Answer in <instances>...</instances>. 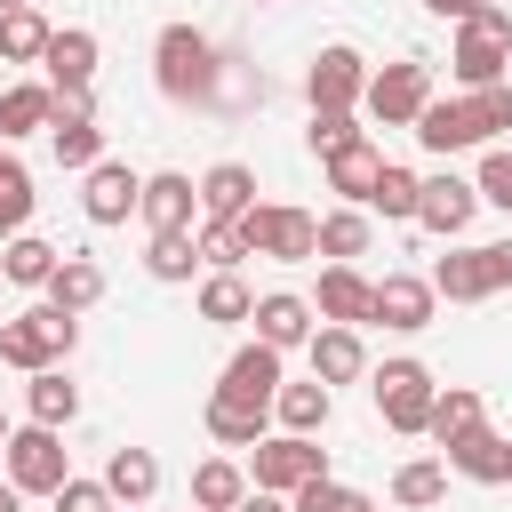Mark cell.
<instances>
[{"instance_id":"d4e9b609","label":"cell","mask_w":512,"mask_h":512,"mask_svg":"<svg viewBox=\"0 0 512 512\" xmlns=\"http://www.w3.org/2000/svg\"><path fill=\"white\" fill-rule=\"evenodd\" d=\"M240 504H248V472L232 456H208L192 472V512H240Z\"/></svg>"},{"instance_id":"4fadbf2b","label":"cell","mask_w":512,"mask_h":512,"mask_svg":"<svg viewBox=\"0 0 512 512\" xmlns=\"http://www.w3.org/2000/svg\"><path fill=\"white\" fill-rule=\"evenodd\" d=\"M368 320H384V328H400V336L432 328V280H416V272H384V280H376Z\"/></svg>"},{"instance_id":"7c38bea8","label":"cell","mask_w":512,"mask_h":512,"mask_svg":"<svg viewBox=\"0 0 512 512\" xmlns=\"http://www.w3.org/2000/svg\"><path fill=\"white\" fill-rule=\"evenodd\" d=\"M408 136H416L424 152H440V160H448V152H464V144H488V136H480L472 96H432V104H424V120H416Z\"/></svg>"},{"instance_id":"e0dca14e","label":"cell","mask_w":512,"mask_h":512,"mask_svg":"<svg viewBox=\"0 0 512 512\" xmlns=\"http://www.w3.org/2000/svg\"><path fill=\"white\" fill-rule=\"evenodd\" d=\"M256 344H272V352H296V344H312V304L304 296H288V288H272V296H256Z\"/></svg>"},{"instance_id":"603a6c76","label":"cell","mask_w":512,"mask_h":512,"mask_svg":"<svg viewBox=\"0 0 512 512\" xmlns=\"http://www.w3.org/2000/svg\"><path fill=\"white\" fill-rule=\"evenodd\" d=\"M312 376L320 384H352L360 368H368V344H360V328H312Z\"/></svg>"},{"instance_id":"11a10c76","label":"cell","mask_w":512,"mask_h":512,"mask_svg":"<svg viewBox=\"0 0 512 512\" xmlns=\"http://www.w3.org/2000/svg\"><path fill=\"white\" fill-rule=\"evenodd\" d=\"M0 280H8V264H0Z\"/></svg>"},{"instance_id":"277c9868","label":"cell","mask_w":512,"mask_h":512,"mask_svg":"<svg viewBox=\"0 0 512 512\" xmlns=\"http://www.w3.org/2000/svg\"><path fill=\"white\" fill-rule=\"evenodd\" d=\"M240 240H248V256H272V264H304V256H320V216L256 200V208L240 216Z\"/></svg>"},{"instance_id":"cb8c5ba5","label":"cell","mask_w":512,"mask_h":512,"mask_svg":"<svg viewBox=\"0 0 512 512\" xmlns=\"http://www.w3.org/2000/svg\"><path fill=\"white\" fill-rule=\"evenodd\" d=\"M104 488H112V504H152L160 496V456L152 448H112V464H104Z\"/></svg>"},{"instance_id":"484cf974","label":"cell","mask_w":512,"mask_h":512,"mask_svg":"<svg viewBox=\"0 0 512 512\" xmlns=\"http://www.w3.org/2000/svg\"><path fill=\"white\" fill-rule=\"evenodd\" d=\"M48 120H56V88H40V80H24V88H0V144L32 136V128H48Z\"/></svg>"},{"instance_id":"1f68e13d","label":"cell","mask_w":512,"mask_h":512,"mask_svg":"<svg viewBox=\"0 0 512 512\" xmlns=\"http://www.w3.org/2000/svg\"><path fill=\"white\" fill-rule=\"evenodd\" d=\"M48 40H56V32H48L40 8H8V16H0V64H40Z\"/></svg>"},{"instance_id":"9c48e42d","label":"cell","mask_w":512,"mask_h":512,"mask_svg":"<svg viewBox=\"0 0 512 512\" xmlns=\"http://www.w3.org/2000/svg\"><path fill=\"white\" fill-rule=\"evenodd\" d=\"M48 144H56V168H96L104 160V128H96V104L88 96H56V120H48Z\"/></svg>"},{"instance_id":"3957f363","label":"cell","mask_w":512,"mask_h":512,"mask_svg":"<svg viewBox=\"0 0 512 512\" xmlns=\"http://www.w3.org/2000/svg\"><path fill=\"white\" fill-rule=\"evenodd\" d=\"M72 336H80V320H72V312L32 304V312L0 320V360H8V368H24V376H40V368H56V360L72 352Z\"/></svg>"},{"instance_id":"4dcf8cb0","label":"cell","mask_w":512,"mask_h":512,"mask_svg":"<svg viewBox=\"0 0 512 512\" xmlns=\"http://www.w3.org/2000/svg\"><path fill=\"white\" fill-rule=\"evenodd\" d=\"M448 464H456L464 480H488V488H496V480H512V440H496V432L480 424L464 448H448Z\"/></svg>"},{"instance_id":"ab89813d","label":"cell","mask_w":512,"mask_h":512,"mask_svg":"<svg viewBox=\"0 0 512 512\" xmlns=\"http://www.w3.org/2000/svg\"><path fill=\"white\" fill-rule=\"evenodd\" d=\"M24 216H32V168L16 152H0V224L24 232Z\"/></svg>"},{"instance_id":"7a4b0ae2","label":"cell","mask_w":512,"mask_h":512,"mask_svg":"<svg viewBox=\"0 0 512 512\" xmlns=\"http://www.w3.org/2000/svg\"><path fill=\"white\" fill-rule=\"evenodd\" d=\"M456 80L464 88H496L504 72H512V8H496V0H480L472 16H464V32H456Z\"/></svg>"},{"instance_id":"f907efd6","label":"cell","mask_w":512,"mask_h":512,"mask_svg":"<svg viewBox=\"0 0 512 512\" xmlns=\"http://www.w3.org/2000/svg\"><path fill=\"white\" fill-rule=\"evenodd\" d=\"M16 504H24V488H16V480H0V512H16Z\"/></svg>"},{"instance_id":"4316f807","label":"cell","mask_w":512,"mask_h":512,"mask_svg":"<svg viewBox=\"0 0 512 512\" xmlns=\"http://www.w3.org/2000/svg\"><path fill=\"white\" fill-rule=\"evenodd\" d=\"M96 296H104V264H96V256H64V264H56V280H48V304L80 320Z\"/></svg>"},{"instance_id":"74e56055","label":"cell","mask_w":512,"mask_h":512,"mask_svg":"<svg viewBox=\"0 0 512 512\" xmlns=\"http://www.w3.org/2000/svg\"><path fill=\"white\" fill-rule=\"evenodd\" d=\"M192 264H200V240L192 232H152V248H144V272L152 280H192Z\"/></svg>"},{"instance_id":"9a60e30c","label":"cell","mask_w":512,"mask_h":512,"mask_svg":"<svg viewBox=\"0 0 512 512\" xmlns=\"http://www.w3.org/2000/svg\"><path fill=\"white\" fill-rule=\"evenodd\" d=\"M472 208H480V184H464V176H424L416 224H424V232H440V240H456V232L472 224Z\"/></svg>"},{"instance_id":"e575fe53","label":"cell","mask_w":512,"mask_h":512,"mask_svg":"<svg viewBox=\"0 0 512 512\" xmlns=\"http://www.w3.org/2000/svg\"><path fill=\"white\" fill-rule=\"evenodd\" d=\"M416 200H424V176H416V168H392V160H384V176H376L368 208H376V216H392V224H416Z\"/></svg>"},{"instance_id":"f35d334b","label":"cell","mask_w":512,"mask_h":512,"mask_svg":"<svg viewBox=\"0 0 512 512\" xmlns=\"http://www.w3.org/2000/svg\"><path fill=\"white\" fill-rule=\"evenodd\" d=\"M256 312V296L240 288V272H216L208 288H200V320H216V328H232V320H248Z\"/></svg>"},{"instance_id":"d590c367","label":"cell","mask_w":512,"mask_h":512,"mask_svg":"<svg viewBox=\"0 0 512 512\" xmlns=\"http://www.w3.org/2000/svg\"><path fill=\"white\" fill-rule=\"evenodd\" d=\"M440 496H448V464L416 456V464H400V472H392V504H408V512H432Z\"/></svg>"},{"instance_id":"c3c4849f","label":"cell","mask_w":512,"mask_h":512,"mask_svg":"<svg viewBox=\"0 0 512 512\" xmlns=\"http://www.w3.org/2000/svg\"><path fill=\"white\" fill-rule=\"evenodd\" d=\"M424 8H432V16H456V24H464V16L480 8V0H424Z\"/></svg>"},{"instance_id":"ffe728a7","label":"cell","mask_w":512,"mask_h":512,"mask_svg":"<svg viewBox=\"0 0 512 512\" xmlns=\"http://www.w3.org/2000/svg\"><path fill=\"white\" fill-rule=\"evenodd\" d=\"M368 304H376V288H368L352 264H328V272H320V296H312V312H320L328 328H360V320H368Z\"/></svg>"},{"instance_id":"8992f818","label":"cell","mask_w":512,"mask_h":512,"mask_svg":"<svg viewBox=\"0 0 512 512\" xmlns=\"http://www.w3.org/2000/svg\"><path fill=\"white\" fill-rule=\"evenodd\" d=\"M432 400H440V384H432L424 360H384L376 368V408H384L392 432H424L432 424Z\"/></svg>"},{"instance_id":"60d3db41","label":"cell","mask_w":512,"mask_h":512,"mask_svg":"<svg viewBox=\"0 0 512 512\" xmlns=\"http://www.w3.org/2000/svg\"><path fill=\"white\" fill-rule=\"evenodd\" d=\"M288 504H296V512H376V504H368L360 488H344V480H312V488H296Z\"/></svg>"},{"instance_id":"ee69618b","label":"cell","mask_w":512,"mask_h":512,"mask_svg":"<svg viewBox=\"0 0 512 512\" xmlns=\"http://www.w3.org/2000/svg\"><path fill=\"white\" fill-rule=\"evenodd\" d=\"M304 136H312V152L328 160V152H344L360 128H352V112H312V128H304Z\"/></svg>"},{"instance_id":"f1b7e54d","label":"cell","mask_w":512,"mask_h":512,"mask_svg":"<svg viewBox=\"0 0 512 512\" xmlns=\"http://www.w3.org/2000/svg\"><path fill=\"white\" fill-rule=\"evenodd\" d=\"M272 416H280V432H304V440H312V432L328 424V384H320V376H312V384H280V392H272Z\"/></svg>"},{"instance_id":"f6af8a7d","label":"cell","mask_w":512,"mask_h":512,"mask_svg":"<svg viewBox=\"0 0 512 512\" xmlns=\"http://www.w3.org/2000/svg\"><path fill=\"white\" fill-rule=\"evenodd\" d=\"M472 112H480V136L512 128V88H504V80H496V88H472Z\"/></svg>"},{"instance_id":"5bb4252c","label":"cell","mask_w":512,"mask_h":512,"mask_svg":"<svg viewBox=\"0 0 512 512\" xmlns=\"http://www.w3.org/2000/svg\"><path fill=\"white\" fill-rule=\"evenodd\" d=\"M264 424H272V400H248V392H232V384L208 392V432H216L224 448H256V440H272Z\"/></svg>"},{"instance_id":"83f0119b","label":"cell","mask_w":512,"mask_h":512,"mask_svg":"<svg viewBox=\"0 0 512 512\" xmlns=\"http://www.w3.org/2000/svg\"><path fill=\"white\" fill-rule=\"evenodd\" d=\"M24 408H32V424L64 432V424L80 416V392H72V376H64V368H40V376L24 384Z\"/></svg>"},{"instance_id":"8d00e7d4","label":"cell","mask_w":512,"mask_h":512,"mask_svg":"<svg viewBox=\"0 0 512 512\" xmlns=\"http://www.w3.org/2000/svg\"><path fill=\"white\" fill-rule=\"evenodd\" d=\"M320 256H336V264L368 256V208H336V216H320Z\"/></svg>"},{"instance_id":"44dd1931","label":"cell","mask_w":512,"mask_h":512,"mask_svg":"<svg viewBox=\"0 0 512 512\" xmlns=\"http://www.w3.org/2000/svg\"><path fill=\"white\" fill-rule=\"evenodd\" d=\"M432 296H448V304H480V296H496L488 248H456V256H440V264H432Z\"/></svg>"},{"instance_id":"bcb514c9","label":"cell","mask_w":512,"mask_h":512,"mask_svg":"<svg viewBox=\"0 0 512 512\" xmlns=\"http://www.w3.org/2000/svg\"><path fill=\"white\" fill-rule=\"evenodd\" d=\"M480 200H496V208L512 216V152H488V160H480Z\"/></svg>"},{"instance_id":"db71d44e","label":"cell","mask_w":512,"mask_h":512,"mask_svg":"<svg viewBox=\"0 0 512 512\" xmlns=\"http://www.w3.org/2000/svg\"><path fill=\"white\" fill-rule=\"evenodd\" d=\"M0 240H16V232H8V224H0Z\"/></svg>"},{"instance_id":"f546056e","label":"cell","mask_w":512,"mask_h":512,"mask_svg":"<svg viewBox=\"0 0 512 512\" xmlns=\"http://www.w3.org/2000/svg\"><path fill=\"white\" fill-rule=\"evenodd\" d=\"M440 448H464L472 432H480V392H464V384H448L440 400H432V424H424Z\"/></svg>"},{"instance_id":"5b68a950","label":"cell","mask_w":512,"mask_h":512,"mask_svg":"<svg viewBox=\"0 0 512 512\" xmlns=\"http://www.w3.org/2000/svg\"><path fill=\"white\" fill-rule=\"evenodd\" d=\"M368 120H384V128H416L424 120V104H432V64H416V56H400V64H384V72H368Z\"/></svg>"},{"instance_id":"7bdbcfd3","label":"cell","mask_w":512,"mask_h":512,"mask_svg":"<svg viewBox=\"0 0 512 512\" xmlns=\"http://www.w3.org/2000/svg\"><path fill=\"white\" fill-rule=\"evenodd\" d=\"M48 504H56V512H120V504H112V488H104V480H80V472H72Z\"/></svg>"},{"instance_id":"2e32d148","label":"cell","mask_w":512,"mask_h":512,"mask_svg":"<svg viewBox=\"0 0 512 512\" xmlns=\"http://www.w3.org/2000/svg\"><path fill=\"white\" fill-rule=\"evenodd\" d=\"M192 208H200V184L192 176H176V168H160V176H144V224L152 232H192Z\"/></svg>"},{"instance_id":"6da1fadb","label":"cell","mask_w":512,"mask_h":512,"mask_svg":"<svg viewBox=\"0 0 512 512\" xmlns=\"http://www.w3.org/2000/svg\"><path fill=\"white\" fill-rule=\"evenodd\" d=\"M152 80L168 104H216V40L192 24H168L152 40Z\"/></svg>"},{"instance_id":"836d02e7","label":"cell","mask_w":512,"mask_h":512,"mask_svg":"<svg viewBox=\"0 0 512 512\" xmlns=\"http://www.w3.org/2000/svg\"><path fill=\"white\" fill-rule=\"evenodd\" d=\"M224 384L248 392V400H272V392H280V352H272V344H240L232 368H224Z\"/></svg>"},{"instance_id":"52a82bcc","label":"cell","mask_w":512,"mask_h":512,"mask_svg":"<svg viewBox=\"0 0 512 512\" xmlns=\"http://www.w3.org/2000/svg\"><path fill=\"white\" fill-rule=\"evenodd\" d=\"M8 480L24 488V496H56L64 480H72V456H64V440L48 432V424H24V432H8Z\"/></svg>"},{"instance_id":"7dc6e473","label":"cell","mask_w":512,"mask_h":512,"mask_svg":"<svg viewBox=\"0 0 512 512\" xmlns=\"http://www.w3.org/2000/svg\"><path fill=\"white\" fill-rule=\"evenodd\" d=\"M488 272H496V288H512V240H488Z\"/></svg>"},{"instance_id":"ac0fdd59","label":"cell","mask_w":512,"mask_h":512,"mask_svg":"<svg viewBox=\"0 0 512 512\" xmlns=\"http://www.w3.org/2000/svg\"><path fill=\"white\" fill-rule=\"evenodd\" d=\"M40 64H48V88H56V96H88V80H96V32H80V24L56 32Z\"/></svg>"},{"instance_id":"816d5d0a","label":"cell","mask_w":512,"mask_h":512,"mask_svg":"<svg viewBox=\"0 0 512 512\" xmlns=\"http://www.w3.org/2000/svg\"><path fill=\"white\" fill-rule=\"evenodd\" d=\"M8 8H32V0H0V16H8Z\"/></svg>"},{"instance_id":"d6a6232c","label":"cell","mask_w":512,"mask_h":512,"mask_svg":"<svg viewBox=\"0 0 512 512\" xmlns=\"http://www.w3.org/2000/svg\"><path fill=\"white\" fill-rule=\"evenodd\" d=\"M0 264H8V280H16V288H48V280H56V264H64V248H48V240L16 232V240L0 248Z\"/></svg>"},{"instance_id":"ba28073f","label":"cell","mask_w":512,"mask_h":512,"mask_svg":"<svg viewBox=\"0 0 512 512\" xmlns=\"http://www.w3.org/2000/svg\"><path fill=\"white\" fill-rule=\"evenodd\" d=\"M312 480H328L320 440H304V432H272V440H256V488H264V496H296V488H312Z\"/></svg>"},{"instance_id":"f5cc1de1","label":"cell","mask_w":512,"mask_h":512,"mask_svg":"<svg viewBox=\"0 0 512 512\" xmlns=\"http://www.w3.org/2000/svg\"><path fill=\"white\" fill-rule=\"evenodd\" d=\"M0 448H8V416H0Z\"/></svg>"},{"instance_id":"d6986e66","label":"cell","mask_w":512,"mask_h":512,"mask_svg":"<svg viewBox=\"0 0 512 512\" xmlns=\"http://www.w3.org/2000/svg\"><path fill=\"white\" fill-rule=\"evenodd\" d=\"M256 208V168H240V160H216L208 176H200V216H216V224H240Z\"/></svg>"},{"instance_id":"8fae6325","label":"cell","mask_w":512,"mask_h":512,"mask_svg":"<svg viewBox=\"0 0 512 512\" xmlns=\"http://www.w3.org/2000/svg\"><path fill=\"white\" fill-rule=\"evenodd\" d=\"M304 88H312V112H352L368 96V64L352 48H320L312 72H304Z\"/></svg>"},{"instance_id":"681fc988","label":"cell","mask_w":512,"mask_h":512,"mask_svg":"<svg viewBox=\"0 0 512 512\" xmlns=\"http://www.w3.org/2000/svg\"><path fill=\"white\" fill-rule=\"evenodd\" d=\"M240 512H296V504H288V496H264V488H256V496H248Z\"/></svg>"},{"instance_id":"30bf717a","label":"cell","mask_w":512,"mask_h":512,"mask_svg":"<svg viewBox=\"0 0 512 512\" xmlns=\"http://www.w3.org/2000/svg\"><path fill=\"white\" fill-rule=\"evenodd\" d=\"M80 208H88V224H128L144 208V176L128 160H96L88 184H80Z\"/></svg>"},{"instance_id":"7402d4cb","label":"cell","mask_w":512,"mask_h":512,"mask_svg":"<svg viewBox=\"0 0 512 512\" xmlns=\"http://www.w3.org/2000/svg\"><path fill=\"white\" fill-rule=\"evenodd\" d=\"M320 168H328V184H336L352 208H368V192H376V176H384V152H376L368 136H352V144H344V152H328Z\"/></svg>"},{"instance_id":"b9f144b4","label":"cell","mask_w":512,"mask_h":512,"mask_svg":"<svg viewBox=\"0 0 512 512\" xmlns=\"http://www.w3.org/2000/svg\"><path fill=\"white\" fill-rule=\"evenodd\" d=\"M192 240H200V256H208L216 272H232V264L248 256V240H240V224H216V216H208V224H200Z\"/></svg>"}]
</instances>
